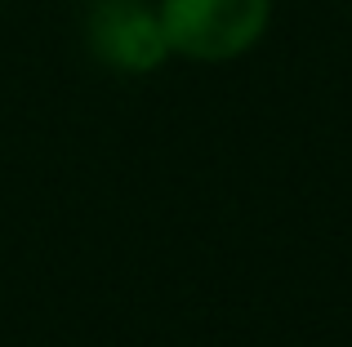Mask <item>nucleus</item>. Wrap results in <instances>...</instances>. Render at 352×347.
Returning a JSON list of instances; mask_svg holds the SVG:
<instances>
[{"mask_svg": "<svg viewBox=\"0 0 352 347\" xmlns=\"http://www.w3.org/2000/svg\"><path fill=\"white\" fill-rule=\"evenodd\" d=\"M165 45L197 62H228L267 32L272 0H161Z\"/></svg>", "mask_w": 352, "mask_h": 347, "instance_id": "obj_1", "label": "nucleus"}, {"mask_svg": "<svg viewBox=\"0 0 352 347\" xmlns=\"http://www.w3.org/2000/svg\"><path fill=\"white\" fill-rule=\"evenodd\" d=\"M89 49L116 71H152L170 53L161 14L138 0H98L89 14Z\"/></svg>", "mask_w": 352, "mask_h": 347, "instance_id": "obj_2", "label": "nucleus"}]
</instances>
